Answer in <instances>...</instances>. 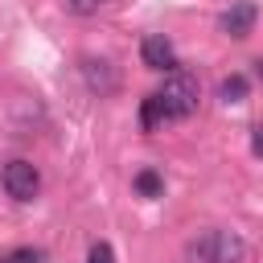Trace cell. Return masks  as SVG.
Segmentation results:
<instances>
[{
  "instance_id": "cell-1",
  "label": "cell",
  "mask_w": 263,
  "mask_h": 263,
  "mask_svg": "<svg viewBox=\"0 0 263 263\" xmlns=\"http://www.w3.org/2000/svg\"><path fill=\"white\" fill-rule=\"evenodd\" d=\"M247 242L234 230H201L185 242V259L189 263H242Z\"/></svg>"
},
{
  "instance_id": "cell-5",
  "label": "cell",
  "mask_w": 263,
  "mask_h": 263,
  "mask_svg": "<svg viewBox=\"0 0 263 263\" xmlns=\"http://www.w3.org/2000/svg\"><path fill=\"white\" fill-rule=\"evenodd\" d=\"M140 62H144L148 70L173 74V70H177V49H173V41H168L164 33H148V37L140 41Z\"/></svg>"
},
{
  "instance_id": "cell-13",
  "label": "cell",
  "mask_w": 263,
  "mask_h": 263,
  "mask_svg": "<svg viewBox=\"0 0 263 263\" xmlns=\"http://www.w3.org/2000/svg\"><path fill=\"white\" fill-rule=\"evenodd\" d=\"M251 152L263 156V127H255V136H251Z\"/></svg>"
},
{
  "instance_id": "cell-14",
  "label": "cell",
  "mask_w": 263,
  "mask_h": 263,
  "mask_svg": "<svg viewBox=\"0 0 263 263\" xmlns=\"http://www.w3.org/2000/svg\"><path fill=\"white\" fill-rule=\"evenodd\" d=\"M255 70H259V78H263V58H259V62H255Z\"/></svg>"
},
{
  "instance_id": "cell-11",
  "label": "cell",
  "mask_w": 263,
  "mask_h": 263,
  "mask_svg": "<svg viewBox=\"0 0 263 263\" xmlns=\"http://www.w3.org/2000/svg\"><path fill=\"white\" fill-rule=\"evenodd\" d=\"M66 4V12H74V16H90V12H99L107 0H62Z\"/></svg>"
},
{
  "instance_id": "cell-4",
  "label": "cell",
  "mask_w": 263,
  "mask_h": 263,
  "mask_svg": "<svg viewBox=\"0 0 263 263\" xmlns=\"http://www.w3.org/2000/svg\"><path fill=\"white\" fill-rule=\"evenodd\" d=\"M255 21H259V8H255L251 0H238V4H230V8L218 16V33H226V37L242 41V37H251V33H255Z\"/></svg>"
},
{
  "instance_id": "cell-7",
  "label": "cell",
  "mask_w": 263,
  "mask_h": 263,
  "mask_svg": "<svg viewBox=\"0 0 263 263\" xmlns=\"http://www.w3.org/2000/svg\"><path fill=\"white\" fill-rule=\"evenodd\" d=\"M160 123H168V115H164L160 99H156V95H148V99L140 103V127H144V132H156Z\"/></svg>"
},
{
  "instance_id": "cell-9",
  "label": "cell",
  "mask_w": 263,
  "mask_h": 263,
  "mask_svg": "<svg viewBox=\"0 0 263 263\" xmlns=\"http://www.w3.org/2000/svg\"><path fill=\"white\" fill-rule=\"evenodd\" d=\"M218 95H222L226 103H242V99H247V78H242V74H230V78H222Z\"/></svg>"
},
{
  "instance_id": "cell-12",
  "label": "cell",
  "mask_w": 263,
  "mask_h": 263,
  "mask_svg": "<svg viewBox=\"0 0 263 263\" xmlns=\"http://www.w3.org/2000/svg\"><path fill=\"white\" fill-rule=\"evenodd\" d=\"M86 263H115L111 242H95V247H90V255H86Z\"/></svg>"
},
{
  "instance_id": "cell-8",
  "label": "cell",
  "mask_w": 263,
  "mask_h": 263,
  "mask_svg": "<svg viewBox=\"0 0 263 263\" xmlns=\"http://www.w3.org/2000/svg\"><path fill=\"white\" fill-rule=\"evenodd\" d=\"M136 193H140V197H160V193H164V177H160L156 168H140V173H136Z\"/></svg>"
},
{
  "instance_id": "cell-2",
  "label": "cell",
  "mask_w": 263,
  "mask_h": 263,
  "mask_svg": "<svg viewBox=\"0 0 263 263\" xmlns=\"http://www.w3.org/2000/svg\"><path fill=\"white\" fill-rule=\"evenodd\" d=\"M156 99H160V107H164L168 119H189V115L197 111L201 86H197V78H193L189 70H173V74L164 78V86L156 90Z\"/></svg>"
},
{
  "instance_id": "cell-6",
  "label": "cell",
  "mask_w": 263,
  "mask_h": 263,
  "mask_svg": "<svg viewBox=\"0 0 263 263\" xmlns=\"http://www.w3.org/2000/svg\"><path fill=\"white\" fill-rule=\"evenodd\" d=\"M82 74H86L90 90H111V86H115V74H107V62L86 58V62H82Z\"/></svg>"
},
{
  "instance_id": "cell-3",
  "label": "cell",
  "mask_w": 263,
  "mask_h": 263,
  "mask_svg": "<svg viewBox=\"0 0 263 263\" xmlns=\"http://www.w3.org/2000/svg\"><path fill=\"white\" fill-rule=\"evenodd\" d=\"M0 181H4V189H8L12 201H33L41 193V173H37L33 160H8L4 173H0Z\"/></svg>"
},
{
  "instance_id": "cell-10",
  "label": "cell",
  "mask_w": 263,
  "mask_h": 263,
  "mask_svg": "<svg viewBox=\"0 0 263 263\" xmlns=\"http://www.w3.org/2000/svg\"><path fill=\"white\" fill-rule=\"evenodd\" d=\"M0 263H45V259H41V251H33V247H16V251H8Z\"/></svg>"
}]
</instances>
